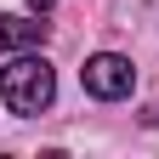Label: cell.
Segmentation results:
<instances>
[{"instance_id":"cell-1","label":"cell","mask_w":159,"mask_h":159,"mask_svg":"<svg viewBox=\"0 0 159 159\" xmlns=\"http://www.w3.org/2000/svg\"><path fill=\"white\" fill-rule=\"evenodd\" d=\"M51 97H57V68L46 63V57H11L6 68H0V102H6L17 119H34V114H46L51 108Z\"/></svg>"},{"instance_id":"cell-2","label":"cell","mask_w":159,"mask_h":159,"mask_svg":"<svg viewBox=\"0 0 159 159\" xmlns=\"http://www.w3.org/2000/svg\"><path fill=\"white\" fill-rule=\"evenodd\" d=\"M80 85H85V97H97V102H119V97L136 91V68H131V57H119V51H97V57H85V68H80Z\"/></svg>"},{"instance_id":"cell-3","label":"cell","mask_w":159,"mask_h":159,"mask_svg":"<svg viewBox=\"0 0 159 159\" xmlns=\"http://www.w3.org/2000/svg\"><path fill=\"white\" fill-rule=\"evenodd\" d=\"M46 23H40V11L34 17H11V11H0V51H34V46H46Z\"/></svg>"},{"instance_id":"cell-4","label":"cell","mask_w":159,"mask_h":159,"mask_svg":"<svg viewBox=\"0 0 159 159\" xmlns=\"http://www.w3.org/2000/svg\"><path fill=\"white\" fill-rule=\"evenodd\" d=\"M29 11H40V17H46V11H51V0H29Z\"/></svg>"},{"instance_id":"cell-5","label":"cell","mask_w":159,"mask_h":159,"mask_svg":"<svg viewBox=\"0 0 159 159\" xmlns=\"http://www.w3.org/2000/svg\"><path fill=\"white\" fill-rule=\"evenodd\" d=\"M153 125H159V114H153Z\"/></svg>"}]
</instances>
